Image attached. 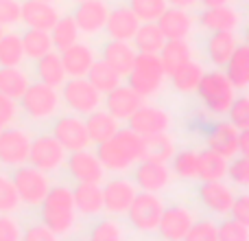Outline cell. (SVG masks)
Here are the masks:
<instances>
[{"label":"cell","mask_w":249,"mask_h":241,"mask_svg":"<svg viewBox=\"0 0 249 241\" xmlns=\"http://www.w3.org/2000/svg\"><path fill=\"white\" fill-rule=\"evenodd\" d=\"M241 44V38L236 31H214L206 38V55L212 61V66H225V61L232 57L236 46Z\"/></svg>","instance_id":"26"},{"label":"cell","mask_w":249,"mask_h":241,"mask_svg":"<svg viewBox=\"0 0 249 241\" xmlns=\"http://www.w3.org/2000/svg\"><path fill=\"white\" fill-rule=\"evenodd\" d=\"M35 77L39 83H46L51 88H59L68 79L64 73V66H61L59 51H48L46 55L35 60Z\"/></svg>","instance_id":"30"},{"label":"cell","mask_w":249,"mask_h":241,"mask_svg":"<svg viewBox=\"0 0 249 241\" xmlns=\"http://www.w3.org/2000/svg\"><path fill=\"white\" fill-rule=\"evenodd\" d=\"M103 191V211L109 213V217H121L127 213L129 204L133 202L138 189L129 178H124L123 173L116 178H109L107 182H103L101 186Z\"/></svg>","instance_id":"12"},{"label":"cell","mask_w":249,"mask_h":241,"mask_svg":"<svg viewBox=\"0 0 249 241\" xmlns=\"http://www.w3.org/2000/svg\"><path fill=\"white\" fill-rule=\"evenodd\" d=\"M29 75L20 68V66H11V68H0V92L11 99H20L24 90L29 88Z\"/></svg>","instance_id":"38"},{"label":"cell","mask_w":249,"mask_h":241,"mask_svg":"<svg viewBox=\"0 0 249 241\" xmlns=\"http://www.w3.org/2000/svg\"><path fill=\"white\" fill-rule=\"evenodd\" d=\"M142 103H144V99H142L136 90H131L127 83H121V86H116L114 90H109L107 95H103L105 110L116 120H127Z\"/></svg>","instance_id":"19"},{"label":"cell","mask_w":249,"mask_h":241,"mask_svg":"<svg viewBox=\"0 0 249 241\" xmlns=\"http://www.w3.org/2000/svg\"><path fill=\"white\" fill-rule=\"evenodd\" d=\"M20 208V198L16 193V186H13L11 178L0 173V213H13Z\"/></svg>","instance_id":"45"},{"label":"cell","mask_w":249,"mask_h":241,"mask_svg":"<svg viewBox=\"0 0 249 241\" xmlns=\"http://www.w3.org/2000/svg\"><path fill=\"white\" fill-rule=\"evenodd\" d=\"M195 92L210 114H228L232 101L236 99V88L230 83L223 70H210V73L203 70Z\"/></svg>","instance_id":"4"},{"label":"cell","mask_w":249,"mask_h":241,"mask_svg":"<svg viewBox=\"0 0 249 241\" xmlns=\"http://www.w3.org/2000/svg\"><path fill=\"white\" fill-rule=\"evenodd\" d=\"M228 171V158L212 149L199 151V180L201 182H216L223 180Z\"/></svg>","instance_id":"36"},{"label":"cell","mask_w":249,"mask_h":241,"mask_svg":"<svg viewBox=\"0 0 249 241\" xmlns=\"http://www.w3.org/2000/svg\"><path fill=\"white\" fill-rule=\"evenodd\" d=\"M197 20L203 31L214 33V31H236L238 26H241L243 18L236 7H232V4H221V7L203 9Z\"/></svg>","instance_id":"21"},{"label":"cell","mask_w":249,"mask_h":241,"mask_svg":"<svg viewBox=\"0 0 249 241\" xmlns=\"http://www.w3.org/2000/svg\"><path fill=\"white\" fill-rule=\"evenodd\" d=\"M86 129H88V136H90V142H103L107 138H112L114 134L121 129V120H116L107 110H94L90 112L86 119Z\"/></svg>","instance_id":"31"},{"label":"cell","mask_w":249,"mask_h":241,"mask_svg":"<svg viewBox=\"0 0 249 241\" xmlns=\"http://www.w3.org/2000/svg\"><path fill=\"white\" fill-rule=\"evenodd\" d=\"M138 53L133 51V46L129 42H121V40H107L101 48V61L109 66L114 73H118L121 77H127L129 70L133 66Z\"/></svg>","instance_id":"25"},{"label":"cell","mask_w":249,"mask_h":241,"mask_svg":"<svg viewBox=\"0 0 249 241\" xmlns=\"http://www.w3.org/2000/svg\"><path fill=\"white\" fill-rule=\"evenodd\" d=\"M223 68H225L223 70L225 77L230 79V83H232L236 90H245L249 86V46L245 42L238 44L236 51L225 61Z\"/></svg>","instance_id":"29"},{"label":"cell","mask_w":249,"mask_h":241,"mask_svg":"<svg viewBox=\"0 0 249 241\" xmlns=\"http://www.w3.org/2000/svg\"><path fill=\"white\" fill-rule=\"evenodd\" d=\"M199 4L210 9V7H221V4H230V0H199Z\"/></svg>","instance_id":"57"},{"label":"cell","mask_w":249,"mask_h":241,"mask_svg":"<svg viewBox=\"0 0 249 241\" xmlns=\"http://www.w3.org/2000/svg\"><path fill=\"white\" fill-rule=\"evenodd\" d=\"M18 112H20L18 101L0 92V123H2L4 127H7V125H11L13 120L18 119Z\"/></svg>","instance_id":"54"},{"label":"cell","mask_w":249,"mask_h":241,"mask_svg":"<svg viewBox=\"0 0 249 241\" xmlns=\"http://www.w3.org/2000/svg\"><path fill=\"white\" fill-rule=\"evenodd\" d=\"M2 35H4V26L0 24V38H2Z\"/></svg>","instance_id":"58"},{"label":"cell","mask_w":249,"mask_h":241,"mask_svg":"<svg viewBox=\"0 0 249 241\" xmlns=\"http://www.w3.org/2000/svg\"><path fill=\"white\" fill-rule=\"evenodd\" d=\"M72 2H77V4H79V2H88V0H72Z\"/></svg>","instance_id":"60"},{"label":"cell","mask_w":249,"mask_h":241,"mask_svg":"<svg viewBox=\"0 0 249 241\" xmlns=\"http://www.w3.org/2000/svg\"><path fill=\"white\" fill-rule=\"evenodd\" d=\"M140 22H155L168 7L166 0H129L127 4Z\"/></svg>","instance_id":"44"},{"label":"cell","mask_w":249,"mask_h":241,"mask_svg":"<svg viewBox=\"0 0 249 241\" xmlns=\"http://www.w3.org/2000/svg\"><path fill=\"white\" fill-rule=\"evenodd\" d=\"M127 127L131 132L140 134L142 138L155 136V134L168 132L171 127V117L162 105H153V103H142L131 117L127 119Z\"/></svg>","instance_id":"13"},{"label":"cell","mask_w":249,"mask_h":241,"mask_svg":"<svg viewBox=\"0 0 249 241\" xmlns=\"http://www.w3.org/2000/svg\"><path fill=\"white\" fill-rule=\"evenodd\" d=\"M175 151H177L175 142H173V138L168 136L166 132L146 138V156H149V158L160 160V162H168Z\"/></svg>","instance_id":"43"},{"label":"cell","mask_w":249,"mask_h":241,"mask_svg":"<svg viewBox=\"0 0 249 241\" xmlns=\"http://www.w3.org/2000/svg\"><path fill=\"white\" fill-rule=\"evenodd\" d=\"M20 105L22 112L33 120H48L55 119L57 112L61 108V99H59V90L51 88L46 83H29V88L24 90V95L20 97Z\"/></svg>","instance_id":"7"},{"label":"cell","mask_w":249,"mask_h":241,"mask_svg":"<svg viewBox=\"0 0 249 241\" xmlns=\"http://www.w3.org/2000/svg\"><path fill=\"white\" fill-rule=\"evenodd\" d=\"M51 136L59 142L66 149V154L70 151H79V149H88L92 145L90 136H88L86 129V120H83L79 114H59L53 120L51 127Z\"/></svg>","instance_id":"9"},{"label":"cell","mask_w":249,"mask_h":241,"mask_svg":"<svg viewBox=\"0 0 249 241\" xmlns=\"http://www.w3.org/2000/svg\"><path fill=\"white\" fill-rule=\"evenodd\" d=\"M216 237L219 241H249V228L230 217L223 224H216Z\"/></svg>","instance_id":"46"},{"label":"cell","mask_w":249,"mask_h":241,"mask_svg":"<svg viewBox=\"0 0 249 241\" xmlns=\"http://www.w3.org/2000/svg\"><path fill=\"white\" fill-rule=\"evenodd\" d=\"M164 81H166V73L160 57L151 53H138L127 75V86L136 90L142 99H149L162 90Z\"/></svg>","instance_id":"3"},{"label":"cell","mask_w":249,"mask_h":241,"mask_svg":"<svg viewBox=\"0 0 249 241\" xmlns=\"http://www.w3.org/2000/svg\"><path fill=\"white\" fill-rule=\"evenodd\" d=\"M22 241H59V237L44 224H31L22 230Z\"/></svg>","instance_id":"52"},{"label":"cell","mask_w":249,"mask_h":241,"mask_svg":"<svg viewBox=\"0 0 249 241\" xmlns=\"http://www.w3.org/2000/svg\"><path fill=\"white\" fill-rule=\"evenodd\" d=\"M37 2H57V0H37Z\"/></svg>","instance_id":"59"},{"label":"cell","mask_w":249,"mask_h":241,"mask_svg":"<svg viewBox=\"0 0 249 241\" xmlns=\"http://www.w3.org/2000/svg\"><path fill=\"white\" fill-rule=\"evenodd\" d=\"M201 75H203V66L199 61L190 60L184 66H179L175 73L168 75V79H171V86L175 92H179V95H193L199 86Z\"/></svg>","instance_id":"34"},{"label":"cell","mask_w":249,"mask_h":241,"mask_svg":"<svg viewBox=\"0 0 249 241\" xmlns=\"http://www.w3.org/2000/svg\"><path fill=\"white\" fill-rule=\"evenodd\" d=\"M140 26V20L133 16V11L127 4L109 9L107 20H105V33L109 40H121V42H131L136 29Z\"/></svg>","instance_id":"24"},{"label":"cell","mask_w":249,"mask_h":241,"mask_svg":"<svg viewBox=\"0 0 249 241\" xmlns=\"http://www.w3.org/2000/svg\"><path fill=\"white\" fill-rule=\"evenodd\" d=\"M131 182L136 184L138 191H146V193H162L168 184H171V169L166 162L153 160L149 156L133 164L131 169Z\"/></svg>","instance_id":"11"},{"label":"cell","mask_w":249,"mask_h":241,"mask_svg":"<svg viewBox=\"0 0 249 241\" xmlns=\"http://www.w3.org/2000/svg\"><path fill=\"white\" fill-rule=\"evenodd\" d=\"M94 154L105 171L121 176L131 171L133 164L146 156V138L131 132L129 127H121L112 138L99 142Z\"/></svg>","instance_id":"1"},{"label":"cell","mask_w":249,"mask_h":241,"mask_svg":"<svg viewBox=\"0 0 249 241\" xmlns=\"http://www.w3.org/2000/svg\"><path fill=\"white\" fill-rule=\"evenodd\" d=\"M228 117L236 129H249V99L245 95H236L228 110Z\"/></svg>","instance_id":"48"},{"label":"cell","mask_w":249,"mask_h":241,"mask_svg":"<svg viewBox=\"0 0 249 241\" xmlns=\"http://www.w3.org/2000/svg\"><path fill=\"white\" fill-rule=\"evenodd\" d=\"M24 48H22L20 33L16 31H4L0 38V68H11V66H22L24 61Z\"/></svg>","instance_id":"37"},{"label":"cell","mask_w":249,"mask_h":241,"mask_svg":"<svg viewBox=\"0 0 249 241\" xmlns=\"http://www.w3.org/2000/svg\"><path fill=\"white\" fill-rule=\"evenodd\" d=\"M66 162V149L51 136V134H39L31 138V149L26 164L39 169L44 173H53L61 169Z\"/></svg>","instance_id":"10"},{"label":"cell","mask_w":249,"mask_h":241,"mask_svg":"<svg viewBox=\"0 0 249 241\" xmlns=\"http://www.w3.org/2000/svg\"><path fill=\"white\" fill-rule=\"evenodd\" d=\"M158 57L164 66V73H166V77H168V75L175 73L179 66H184L186 61L193 60V48H190V44L186 42V40H166L164 46L160 48Z\"/></svg>","instance_id":"32"},{"label":"cell","mask_w":249,"mask_h":241,"mask_svg":"<svg viewBox=\"0 0 249 241\" xmlns=\"http://www.w3.org/2000/svg\"><path fill=\"white\" fill-rule=\"evenodd\" d=\"M59 16V9L53 2H37V0L20 2V22H24L26 29L51 31L57 24Z\"/></svg>","instance_id":"18"},{"label":"cell","mask_w":249,"mask_h":241,"mask_svg":"<svg viewBox=\"0 0 249 241\" xmlns=\"http://www.w3.org/2000/svg\"><path fill=\"white\" fill-rule=\"evenodd\" d=\"M166 38L160 31V26L155 22H140V26L136 29L131 38V46L136 53H151V55H158L160 48L164 46Z\"/></svg>","instance_id":"33"},{"label":"cell","mask_w":249,"mask_h":241,"mask_svg":"<svg viewBox=\"0 0 249 241\" xmlns=\"http://www.w3.org/2000/svg\"><path fill=\"white\" fill-rule=\"evenodd\" d=\"M0 24L2 26L20 24V0H0Z\"/></svg>","instance_id":"51"},{"label":"cell","mask_w":249,"mask_h":241,"mask_svg":"<svg viewBox=\"0 0 249 241\" xmlns=\"http://www.w3.org/2000/svg\"><path fill=\"white\" fill-rule=\"evenodd\" d=\"M195 220H197V217H195L186 206H179V204L164 206L162 220H160L155 233H160V237L164 241H184L186 233L190 230V226H193Z\"/></svg>","instance_id":"16"},{"label":"cell","mask_w":249,"mask_h":241,"mask_svg":"<svg viewBox=\"0 0 249 241\" xmlns=\"http://www.w3.org/2000/svg\"><path fill=\"white\" fill-rule=\"evenodd\" d=\"M234 191L230 184H225L223 180L216 182H201L199 186V200H201L203 208L210 211L212 215H228L234 202Z\"/></svg>","instance_id":"20"},{"label":"cell","mask_w":249,"mask_h":241,"mask_svg":"<svg viewBox=\"0 0 249 241\" xmlns=\"http://www.w3.org/2000/svg\"><path fill=\"white\" fill-rule=\"evenodd\" d=\"M20 40H22V48H24V57H29V60H37V57L46 55L48 51H55L48 31L26 29L24 33H20Z\"/></svg>","instance_id":"40"},{"label":"cell","mask_w":249,"mask_h":241,"mask_svg":"<svg viewBox=\"0 0 249 241\" xmlns=\"http://www.w3.org/2000/svg\"><path fill=\"white\" fill-rule=\"evenodd\" d=\"M232 220L241 221V224H249V195L247 193H236L234 195L232 208L228 213Z\"/></svg>","instance_id":"53"},{"label":"cell","mask_w":249,"mask_h":241,"mask_svg":"<svg viewBox=\"0 0 249 241\" xmlns=\"http://www.w3.org/2000/svg\"><path fill=\"white\" fill-rule=\"evenodd\" d=\"M48 33H51V42H53L55 51H64V48L72 46L74 42H79V38H81L72 16H59L57 24L53 26Z\"/></svg>","instance_id":"41"},{"label":"cell","mask_w":249,"mask_h":241,"mask_svg":"<svg viewBox=\"0 0 249 241\" xmlns=\"http://www.w3.org/2000/svg\"><path fill=\"white\" fill-rule=\"evenodd\" d=\"M11 182L16 186V193L20 198V204L29 208H37L42 204V200L46 198L48 189H51V178L48 173L39 171V169L31 167V164H20V167H13Z\"/></svg>","instance_id":"6"},{"label":"cell","mask_w":249,"mask_h":241,"mask_svg":"<svg viewBox=\"0 0 249 241\" xmlns=\"http://www.w3.org/2000/svg\"><path fill=\"white\" fill-rule=\"evenodd\" d=\"M0 241H22V226L9 213H0Z\"/></svg>","instance_id":"50"},{"label":"cell","mask_w":249,"mask_h":241,"mask_svg":"<svg viewBox=\"0 0 249 241\" xmlns=\"http://www.w3.org/2000/svg\"><path fill=\"white\" fill-rule=\"evenodd\" d=\"M2 129H4V125H2V123H0V132H2Z\"/></svg>","instance_id":"61"},{"label":"cell","mask_w":249,"mask_h":241,"mask_svg":"<svg viewBox=\"0 0 249 241\" xmlns=\"http://www.w3.org/2000/svg\"><path fill=\"white\" fill-rule=\"evenodd\" d=\"M171 176H177L179 180H197L199 178V151L197 149H179L168 160Z\"/></svg>","instance_id":"35"},{"label":"cell","mask_w":249,"mask_h":241,"mask_svg":"<svg viewBox=\"0 0 249 241\" xmlns=\"http://www.w3.org/2000/svg\"><path fill=\"white\" fill-rule=\"evenodd\" d=\"M86 79L101 92V95H107L109 90H114L116 86H121V83H123L121 75L114 73V70L109 68L105 61H101V60H96L94 64H92V68L88 70Z\"/></svg>","instance_id":"39"},{"label":"cell","mask_w":249,"mask_h":241,"mask_svg":"<svg viewBox=\"0 0 249 241\" xmlns=\"http://www.w3.org/2000/svg\"><path fill=\"white\" fill-rule=\"evenodd\" d=\"M61 66H64L66 77H86L88 70L96 61V53L92 46L83 42H74L72 46L59 51Z\"/></svg>","instance_id":"22"},{"label":"cell","mask_w":249,"mask_h":241,"mask_svg":"<svg viewBox=\"0 0 249 241\" xmlns=\"http://www.w3.org/2000/svg\"><path fill=\"white\" fill-rule=\"evenodd\" d=\"M184 241H219L216 237V224L212 220H195Z\"/></svg>","instance_id":"49"},{"label":"cell","mask_w":249,"mask_h":241,"mask_svg":"<svg viewBox=\"0 0 249 241\" xmlns=\"http://www.w3.org/2000/svg\"><path fill=\"white\" fill-rule=\"evenodd\" d=\"M238 2H247V0H238Z\"/></svg>","instance_id":"63"},{"label":"cell","mask_w":249,"mask_h":241,"mask_svg":"<svg viewBox=\"0 0 249 241\" xmlns=\"http://www.w3.org/2000/svg\"><path fill=\"white\" fill-rule=\"evenodd\" d=\"M88 241H124L123 226L114 217H103L90 226Z\"/></svg>","instance_id":"42"},{"label":"cell","mask_w":249,"mask_h":241,"mask_svg":"<svg viewBox=\"0 0 249 241\" xmlns=\"http://www.w3.org/2000/svg\"><path fill=\"white\" fill-rule=\"evenodd\" d=\"M238 154L249 156V129H238Z\"/></svg>","instance_id":"55"},{"label":"cell","mask_w":249,"mask_h":241,"mask_svg":"<svg viewBox=\"0 0 249 241\" xmlns=\"http://www.w3.org/2000/svg\"><path fill=\"white\" fill-rule=\"evenodd\" d=\"M59 88L61 103L79 117H88L90 112L99 110L103 103V95L86 77H68Z\"/></svg>","instance_id":"5"},{"label":"cell","mask_w":249,"mask_h":241,"mask_svg":"<svg viewBox=\"0 0 249 241\" xmlns=\"http://www.w3.org/2000/svg\"><path fill=\"white\" fill-rule=\"evenodd\" d=\"M107 13H109V7L105 0H88V2H79L74 7V13H70V16H72L79 33L96 35L105 29Z\"/></svg>","instance_id":"17"},{"label":"cell","mask_w":249,"mask_h":241,"mask_svg":"<svg viewBox=\"0 0 249 241\" xmlns=\"http://www.w3.org/2000/svg\"><path fill=\"white\" fill-rule=\"evenodd\" d=\"M160 31L166 40H186L195 26V18L188 13V9L179 7H166L164 13L155 20Z\"/></svg>","instance_id":"23"},{"label":"cell","mask_w":249,"mask_h":241,"mask_svg":"<svg viewBox=\"0 0 249 241\" xmlns=\"http://www.w3.org/2000/svg\"><path fill=\"white\" fill-rule=\"evenodd\" d=\"M72 191V202L74 211L79 215L94 217L99 213H103V191L101 184H92V182H77Z\"/></svg>","instance_id":"27"},{"label":"cell","mask_w":249,"mask_h":241,"mask_svg":"<svg viewBox=\"0 0 249 241\" xmlns=\"http://www.w3.org/2000/svg\"><path fill=\"white\" fill-rule=\"evenodd\" d=\"M208 149L221 154L223 158L238 156V129L232 123H214L208 132Z\"/></svg>","instance_id":"28"},{"label":"cell","mask_w":249,"mask_h":241,"mask_svg":"<svg viewBox=\"0 0 249 241\" xmlns=\"http://www.w3.org/2000/svg\"><path fill=\"white\" fill-rule=\"evenodd\" d=\"M199 0H166V4L168 7H179V9H190V7H195Z\"/></svg>","instance_id":"56"},{"label":"cell","mask_w":249,"mask_h":241,"mask_svg":"<svg viewBox=\"0 0 249 241\" xmlns=\"http://www.w3.org/2000/svg\"><path fill=\"white\" fill-rule=\"evenodd\" d=\"M66 169L68 173L74 178L77 182H92V184H101L105 178V169L99 162L94 151L88 149H79V151H70L66 154Z\"/></svg>","instance_id":"15"},{"label":"cell","mask_w":249,"mask_h":241,"mask_svg":"<svg viewBox=\"0 0 249 241\" xmlns=\"http://www.w3.org/2000/svg\"><path fill=\"white\" fill-rule=\"evenodd\" d=\"M74 241H88V239H74Z\"/></svg>","instance_id":"62"},{"label":"cell","mask_w":249,"mask_h":241,"mask_svg":"<svg viewBox=\"0 0 249 241\" xmlns=\"http://www.w3.org/2000/svg\"><path fill=\"white\" fill-rule=\"evenodd\" d=\"M39 217L46 228H51L57 237L68 235L77 226V211L72 202V191L64 184L51 186L46 198L39 204Z\"/></svg>","instance_id":"2"},{"label":"cell","mask_w":249,"mask_h":241,"mask_svg":"<svg viewBox=\"0 0 249 241\" xmlns=\"http://www.w3.org/2000/svg\"><path fill=\"white\" fill-rule=\"evenodd\" d=\"M31 149V136L22 127H4L0 132V164L20 167L26 164Z\"/></svg>","instance_id":"14"},{"label":"cell","mask_w":249,"mask_h":241,"mask_svg":"<svg viewBox=\"0 0 249 241\" xmlns=\"http://www.w3.org/2000/svg\"><path fill=\"white\" fill-rule=\"evenodd\" d=\"M225 178H230L234 186H241L245 189L249 184V160L247 156H234L232 162H228V171H225Z\"/></svg>","instance_id":"47"},{"label":"cell","mask_w":249,"mask_h":241,"mask_svg":"<svg viewBox=\"0 0 249 241\" xmlns=\"http://www.w3.org/2000/svg\"><path fill=\"white\" fill-rule=\"evenodd\" d=\"M164 200L158 193H146V191H138L133 202L127 208V220L140 233H155L158 224L162 220L164 213Z\"/></svg>","instance_id":"8"}]
</instances>
